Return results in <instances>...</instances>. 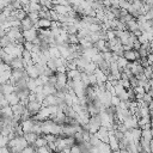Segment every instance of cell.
<instances>
[{"instance_id": "e0dca14e", "label": "cell", "mask_w": 153, "mask_h": 153, "mask_svg": "<svg viewBox=\"0 0 153 153\" xmlns=\"http://www.w3.org/2000/svg\"><path fill=\"white\" fill-rule=\"evenodd\" d=\"M47 145H48V142H47V140H45L44 135L38 136V139H37V140H36V142H35L36 148H38V147H43V146H47Z\"/></svg>"}, {"instance_id": "3957f363", "label": "cell", "mask_w": 153, "mask_h": 153, "mask_svg": "<svg viewBox=\"0 0 153 153\" xmlns=\"http://www.w3.org/2000/svg\"><path fill=\"white\" fill-rule=\"evenodd\" d=\"M96 135L98 136V139H99L102 142H104V143H108V142H109V129H108L106 127L102 126V127L99 128V130L96 133Z\"/></svg>"}, {"instance_id": "9c48e42d", "label": "cell", "mask_w": 153, "mask_h": 153, "mask_svg": "<svg viewBox=\"0 0 153 153\" xmlns=\"http://www.w3.org/2000/svg\"><path fill=\"white\" fill-rule=\"evenodd\" d=\"M23 136H24V139L26 140V142L29 145H33L36 142V140L38 139V136H41V135H38V134H36L33 131H29V133H24Z\"/></svg>"}, {"instance_id": "cb8c5ba5", "label": "cell", "mask_w": 153, "mask_h": 153, "mask_svg": "<svg viewBox=\"0 0 153 153\" xmlns=\"http://www.w3.org/2000/svg\"><path fill=\"white\" fill-rule=\"evenodd\" d=\"M4 36H6V30L0 25V38L4 37Z\"/></svg>"}, {"instance_id": "2e32d148", "label": "cell", "mask_w": 153, "mask_h": 153, "mask_svg": "<svg viewBox=\"0 0 153 153\" xmlns=\"http://www.w3.org/2000/svg\"><path fill=\"white\" fill-rule=\"evenodd\" d=\"M14 92V86L11 85V84H4V87H2V93L6 96V94H11Z\"/></svg>"}, {"instance_id": "44dd1931", "label": "cell", "mask_w": 153, "mask_h": 153, "mask_svg": "<svg viewBox=\"0 0 153 153\" xmlns=\"http://www.w3.org/2000/svg\"><path fill=\"white\" fill-rule=\"evenodd\" d=\"M120 103H121L120 98H118L117 96H112V98H111V105H114V106H120Z\"/></svg>"}, {"instance_id": "603a6c76", "label": "cell", "mask_w": 153, "mask_h": 153, "mask_svg": "<svg viewBox=\"0 0 153 153\" xmlns=\"http://www.w3.org/2000/svg\"><path fill=\"white\" fill-rule=\"evenodd\" d=\"M24 49H26V50H29V51L32 53V50H33V43H32V42H25Z\"/></svg>"}, {"instance_id": "277c9868", "label": "cell", "mask_w": 153, "mask_h": 153, "mask_svg": "<svg viewBox=\"0 0 153 153\" xmlns=\"http://www.w3.org/2000/svg\"><path fill=\"white\" fill-rule=\"evenodd\" d=\"M11 69H20V68H25V62L23 60L22 56H14L11 61V65H10Z\"/></svg>"}, {"instance_id": "ac0fdd59", "label": "cell", "mask_w": 153, "mask_h": 153, "mask_svg": "<svg viewBox=\"0 0 153 153\" xmlns=\"http://www.w3.org/2000/svg\"><path fill=\"white\" fill-rule=\"evenodd\" d=\"M11 43H14V42H12V41H11V38H10L7 35L0 38V44H1V48H2V49H4V48H6L7 45H10Z\"/></svg>"}, {"instance_id": "ffe728a7", "label": "cell", "mask_w": 153, "mask_h": 153, "mask_svg": "<svg viewBox=\"0 0 153 153\" xmlns=\"http://www.w3.org/2000/svg\"><path fill=\"white\" fill-rule=\"evenodd\" d=\"M117 65H118V68H120V71H121L122 68H126V67H127L128 61L122 56V57H118V60H117Z\"/></svg>"}, {"instance_id": "52a82bcc", "label": "cell", "mask_w": 153, "mask_h": 153, "mask_svg": "<svg viewBox=\"0 0 153 153\" xmlns=\"http://www.w3.org/2000/svg\"><path fill=\"white\" fill-rule=\"evenodd\" d=\"M51 10H54L57 14H68V12L72 11L69 6H65V5H54Z\"/></svg>"}, {"instance_id": "5bb4252c", "label": "cell", "mask_w": 153, "mask_h": 153, "mask_svg": "<svg viewBox=\"0 0 153 153\" xmlns=\"http://www.w3.org/2000/svg\"><path fill=\"white\" fill-rule=\"evenodd\" d=\"M56 79H57V82L59 84H62V85H66L67 84V73L66 72H56Z\"/></svg>"}, {"instance_id": "30bf717a", "label": "cell", "mask_w": 153, "mask_h": 153, "mask_svg": "<svg viewBox=\"0 0 153 153\" xmlns=\"http://www.w3.org/2000/svg\"><path fill=\"white\" fill-rule=\"evenodd\" d=\"M12 110H13V114H14V115H19V116H22V115L24 114V111L26 110V105H25L24 103L19 102L18 104H16V105L12 106Z\"/></svg>"}, {"instance_id": "ba28073f", "label": "cell", "mask_w": 153, "mask_h": 153, "mask_svg": "<svg viewBox=\"0 0 153 153\" xmlns=\"http://www.w3.org/2000/svg\"><path fill=\"white\" fill-rule=\"evenodd\" d=\"M51 20L49 19H38L37 24L35 25V29L38 30V29H50L51 27Z\"/></svg>"}, {"instance_id": "d6986e66", "label": "cell", "mask_w": 153, "mask_h": 153, "mask_svg": "<svg viewBox=\"0 0 153 153\" xmlns=\"http://www.w3.org/2000/svg\"><path fill=\"white\" fill-rule=\"evenodd\" d=\"M118 5H120V8L122 10H129V7L131 6V4L128 1V0H118Z\"/></svg>"}, {"instance_id": "83f0119b", "label": "cell", "mask_w": 153, "mask_h": 153, "mask_svg": "<svg viewBox=\"0 0 153 153\" xmlns=\"http://www.w3.org/2000/svg\"><path fill=\"white\" fill-rule=\"evenodd\" d=\"M1 62H2V60H1V57H0V63H1Z\"/></svg>"}, {"instance_id": "7a4b0ae2", "label": "cell", "mask_w": 153, "mask_h": 153, "mask_svg": "<svg viewBox=\"0 0 153 153\" xmlns=\"http://www.w3.org/2000/svg\"><path fill=\"white\" fill-rule=\"evenodd\" d=\"M123 57H124L128 62H134V61H139V60H140V55H139L137 50H134V49L124 50V51H123Z\"/></svg>"}, {"instance_id": "6da1fadb", "label": "cell", "mask_w": 153, "mask_h": 153, "mask_svg": "<svg viewBox=\"0 0 153 153\" xmlns=\"http://www.w3.org/2000/svg\"><path fill=\"white\" fill-rule=\"evenodd\" d=\"M42 108H43V105H42V103L38 102V100H30V102H27V104H26V110H27L32 116L36 115V114H38Z\"/></svg>"}, {"instance_id": "4316f807", "label": "cell", "mask_w": 153, "mask_h": 153, "mask_svg": "<svg viewBox=\"0 0 153 153\" xmlns=\"http://www.w3.org/2000/svg\"><path fill=\"white\" fill-rule=\"evenodd\" d=\"M2 14V8H0V16Z\"/></svg>"}, {"instance_id": "8992f818", "label": "cell", "mask_w": 153, "mask_h": 153, "mask_svg": "<svg viewBox=\"0 0 153 153\" xmlns=\"http://www.w3.org/2000/svg\"><path fill=\"white\" fill-rule=\"evenodd\" d=\"M38 36V31L36 29L29 30V31H23V37L25 38L26 42H33L35 38H37Z\"/></svg>"}, {"instance_id": "d4e9b609", "label": "cell", "mask_w": 153, "mask_h": 153, "mask_svg": "<svg viewBox=\"0 0 153 153\" xmlns=\"http://www.w3.org/2000/svg\"><path fill=\"white\" fill-rule=\"evenodd\" d=\"M111 153H121V152H120V151H112Z\"/></svg>"}, {"instance_id": "8fae6325", "label": "cell", "mask_w": 153, "mask_h": 153, "mask_svg": "<svg viewBox=\"0 0 153 153\" xmlns=\"http://www.w3.org/2000/svg\"><path fill=\"white\" fill-rule=\"evenodd\" d=\"M25 69H26V73H27L29 78H32V79H37V78L39 76L38 72L36 71V68H35V66H33V65L26 66V67H25Z\"/></svg>"}, {"instance_id": "484cf974", "label": "cell", "mask_w": 153, "mask_h": 153, "mask_svg": "<svg viewBox=\"0 0 153 153\" xmlns=\"http://www.w3.org/2000/svg\"><path fill=\"white\" fill-rule=\"evenodd\" d=\"M2 108H4V106H2V105H1V103H0V111H1V109H2Z\"/></svg>"}, {"instance_id": "9a60e30c", "label": "cell", "mask_w": 153, "mask_h": 153, "mask_svg": "<svg viewBox=\"0 0 153 153\" xmlns=\"http://www.w3.org/2000/svg\"><path fill=\"white\" fill-rule=\"evenodd\" d=\"M37 82H36V79H32V78H29L27 79V88L30 90V92H35V90L37 88Z\"/></svg>"}, {"instance_id": "5b68a950", "label": "cell", "mask_w": 153, "mask_h": 153, "mask_svg": "<svg viewBox=\"0 0 153 153\" xmlns=\"http://www.w3.org/2000/svg\"><path fill=\"white\" fill-rule=\"evenodd\" d=\"M20 27H22L23 31H29V30L35 29V23H33L29 17H26V18H24V19L20 22Z\"/></svg>"}, {"instance_id": "f1b7e54d", "label": "cell", "mask_w": 153, "mask_h": 153, "mask_svg": "<svg viewBox=\"0 0 153 153\" xmlns=\"http://www.w3.org/2000/svg\"><path fill=\"white\" fill-rule=\"evenodd\" d=\"M0 49H1V44H0Z\"/></svg>"}, {"instance_id": "7c38bea8", "label": "cell", "mask_w": 153, "mask_h": 153, "mask_svg": "<svg viewBox=\"0 0 153 153\" xmlns=\"http://www.w3.org/2000/svg\"><path fill=\"white\" fill-rule=\"evenodd\" d=\"M5 98H6V100L8 102V104L11 105V106H13V105H16V104H18L20 100H19V98L17 97V94L13 92V93H11V94H6L5 96Z\"/></svg>"}, {"instance_id": "4fadbf2b", "label": "cell", "mask_w": 153, "mask_h": 153, "mask_svg": "<svg viewBox=\"0 0 153 153\" xmlns=\"http://www.w3.org/2000/svg\"><path fill=\"white\" fill-rule=\"evenodd\" d=\"M63 114L66 115V117H73V118H76L78 114L76 111L74 110V108L72 105H67L65 109H63Z\"/></svg>"}, {"instance_id": "7402d4cb", "label": "cell", "mask_w": 153, "mask_h": 153, "mask_svg": "<svg viewBox=\"0 0 153 153\" xmlns=\"http://www.w3.org/2000/svg\"><path fill=\"white\" fill-rule=\"evenodd\" d=\"M141 45H142V44H141V42H140L137 38L133 42V49H134V50H139V49L141 48Z\"/></svg>"}]
</instances>
